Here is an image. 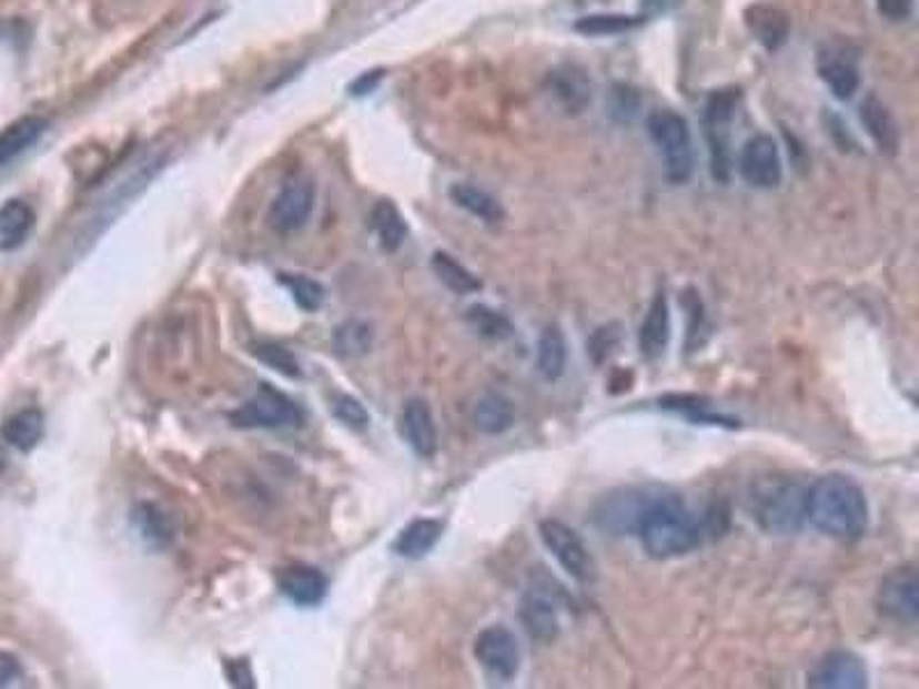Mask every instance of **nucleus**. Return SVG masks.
I'll return each mask as SVG.
<instances>
[{
    "mask_svg": "<svg viewBox=\"0 0 919 689\" xmlns=\"http://www.w3.org/2000/svg\"><path fill=\"white\" fill-rule=\"evenodd\" d=\"M818 72H820V79L828 83V88L832 90V94L837 97V100H850V97L856 94L858 88H860L858 68L850 60L835 58V55H824V58H820Z\"/></svg>",
    "mask_w": 919,
    "mask_h": 689,
    "instance_id": "obj_28",
    "label": "nucleus"
},
{
    "mask_svg": "<svg viewBox=\"0 0 919 689\" xmlns=\"http://www.w3.org/2000/svg\"><path fill=\"white\" fill-rule=\"evenodd\" d=\"M671 336V315L667 294L658 292L653 297L646 317L639 324V352L646 361H658L665 356Z\"/></svg>",
    "mask_w": 919,
    "mask_h": 689,
    "instance_id": "obj_13",
    "label": "nucleus"
},
{
    "mask_svg": "<svg viewBox=\"0 0 919 689\" xmlns=\"http://www.w3.org/2000/svg\"><path fill=\"white\" fill-rule=\"evenodd\" d=\"M747 508L764 531L796 534L807 519V487L786 476L761 478L749 489Z\"/></svg>",
    "mask_w": 919,
    "mask_h": 689,
    "instance_id": "obj_3",
    "label": "nucleus"
},
{
    "mask_svg": "<svg viewBox=\"0 0 919 689\" xmlns=\"http://www.w3.org/2000/svg\"><path fill=\"white\" fill-rule=\"evenodd\" d=\"M740 175L757 189H775L781 184V159L770 136L759 134L745 143L740 152Z\"/></svg>",
    "mask_w": 919,
    "mask_h": 689,
    "instance_id": "obj_11",
    "label": "nucleus"
},
{
    "mask_svg": "<svg viewBox=\"0 0 919 689\" xmlns=\"http://www.w3.org/2000/svg\"><path fill=\"white\" fill-rule=\"evenodd\" d=\"M618 341H620L618 324L600 326V330H596L594 336H590V341H588V354L594 356L596 364H603V361L616 349Z\"/></svg>",
    "mask_w": 919,
    "mask_h": 689,
    "instance_id": "obj_37",
    "label": "nucleus"
},
{
    "mask_svg": "<svg viewBox=\"0 0 919 689\" xmlns=\"http://www.w3.org/2000/svg\"><path fill=\"white\" fill-rule=\"evenodd\" d=\"M281 594L297 607H317L326 598L330 581L317 570L309 566L287 568L279 579Z\"/></svg>",
    "mask_w": 919,
    "mask_h": 689,
    "instance_id": "obj_16",
    "label": "nucleus"
},
{
    "mask_svg": "<svg viewBox=\"0 0 919 689\" xmlns=\"http://www.w3.org/2000/svg\"><path fill=\"white\" fill-rule=\"evenodd\" d=\"M47 120L42 118H21L14 124H10L3 134H0V166H6L8 161L26 152L30 145H36L38 139L44 134Z\"/></svg>",
    "mask_w": 919,
    "mask_h": 689,
    "instance_id": "obj_22",
    "label": "nucleus"
},
{
    "mask_svg": "<svg viewBox=\"0 0 919 689\" xmlns=\"http://www.w3.org/2000/svg\"><path fill=\"white\" fill-rule=\"evenodd\" d=\"M451 199L457 207L467 210L472 216L485 221V223H499L504 221V207L497 199L483 189H476L472 184H453L451 186Z\"/></svg>",
    "mask_w": 919,
    "mask_h": 689,
    "instance_id": "obj_27",
    "label": "nucleus"
},
{
    "mask_svg": "<svg viewBox=\"0 0 919 689\" xmlns=\"http://www.w3.org/2000/svg\"><path fill=\"white\" fill-rule=\"evenodd\" d=\"M541 540L559 566L579 584H594L598 566L584 538L562 519H543L538 527Z\"/></svg>",
    "mask_w": 919,
    "mask_h": 689,
    "instance_id": "obj_5",
    "label": "nucleus"
},
{
    "mask_svg": "<svg viewBox=\"0 0 919 689\" xmlns=\"http://www.w3.org/2000/svg\"><path fill=\"white\" fill-rule=\"evenodd\" d=\"M807 521L839 543L860 540L869 527L865 489L841 474L820 476L807 487Z\"/></svg>",
    "mask_w": 919,
    "mask_h": 689,
    "instance_id": "obj_1",
    "label": "nucleus"
},
{
    "mask_svg": "<svg viewBox=\"0 0 919 689\" xmlns=\"http://www.w3.org/2000/svg\"><path fill=\"white\" fill-rule=\"evenodd\" d=\"M747 26L751 36L757 38L768 51H777L789 40L791 19L786 12L770 6H754L747 10Z\"/></svg>",
    "mask_w": 919,
    "mask_h": 689,
    "instance_id": "obj_18",
    "label": "nucleus"
},
{
    "mask_svg": "<svg viewBox=\"0 0 919 689\" xmlns=\"http://www.w3.org/2000/svg\"><path fill=\"white\" fill-rule=\"evenodd\" d=\"M635 534L650 559L667 561L697 549L704 529L683 497L653 492L642 508Z\"/></svg>",
    "mask_w": 919,
    "mask_h": 689,
    "instance_id": "obj_2",
    "label": "nucleus"
},
{
    "mask_svg": "<svg viewBox=\"0 0 919 689\" xmlns=\"http://www.w3.org/2000/svg\"><path fill=\"white\" fill-rule=\"evenodd\" d=\"M332 414L347 425L352 430H366L371 425V414L368 409L361 405L356 398L345 396V393H339V396H332Z\"/></svg>",
    "mask_w": 919,
    "mask_h": 689,
    "instance_id": "obj_36",
    "label": "nucleus"
},
{
    "mask_svg": "<svg viewBox=\"0 0 919 689\" xmlns=\"http://www.w3.org/2000/svg\"><path fill=\"white\" fill-rule=\"evenodd\" d=\"M519 618L527 635L541 644H552L562 632L559 605L547 594V590L532 588L527 596L522 598Z\"/></svg>",
    "mask_w": 919,
    "mask_h": 689,
    "instance_id": "obj_12",
    "label": "nucleus"
},
{
    "mask_svg": "<svg viewBox=\"0 0 919 689\" xmlns=\"http://www.w3.org/2000/svg\"><path fill=\"white\" fill-rule=\"evenodd\" d=\"M474 658L492 680L511 682L519 673L522 650L517 637L508 628L492 626L476 637Z\"/></svg>",
    "mask_w": 919,
    "mask_h": 689,
    "instance_id": "obj_6",
    "label": "nucleus"
},
{
    "mask_svg": "<svg viewBox=\"0 0 919 689\" xmlns=\"http://www.w3.org/2000/svg\"><path fill=\"white\" fill-rule=\"evenodd\" d=\"M876 607L882 618L899 626H915L919 618V577L912 566L897 568L882 579Z\"/></svg>",
    "mask_w": 919,
    "mask_h": 689,
    "instance_id": "obj_8",
    "label": "nucleus"
},
{
    "mask_svg": "<svg viewBox=\"0 0 919 689\" xmlns=\"http://www.w3.org/2000/svg\"><path fill=\"white\" fill-rule=\"evenodd\" d=\"M21 676V667L17 662V658H12L10 652L0 650V687L10 685L12 680H17Z\"/></svg>",
    "mask_w": 919,
    "mask_h": 689,
    "instance_id": "obj_40",
    "label": "nucleus"
},
{
    "mask_svg": "<svg viewBox=\"0 0 919 689\" xmlns=\"http://www.w3.org/2000/svg\"><path fill=\"white\" fill-rule=\"evenodd\" d=\"M371 225L386 253L398 251L407 237V223L401 210L391 201H380L371 212Z\"/></svg>",
    "mask_w": 919,
    "mask_h": 689,
    "instance_id": "obj_24",
    "label": "nucleus"
},
{
    "mask_svg": "<svg viewBox=\"0 0 919 689\" xmlns=\"http://www.w3.org/2000/svg\"><path fill=\"white\" fill-rule=\"evenodd\" d=\"M401 428L405 442L418 457H433L437 453V425L428 403L421 398L407 401L403 407Z\"/></svg>",
    "mask_w": 919,
    "mask_h": 689,
    "instance_id": "obj_15",
    "label": "nucleus"
},
{
    "mask_svg": "<svg viewBox=\"0 0 919 689\" xmlns=\"http://www.w3.org/2000/svg\"><path fill=\"white\" fill-rule=\"evenodd\" d=\"M279 283L292 294L294 304L306 313H315L322 308L326 300V290L322 283L302 276V274H279Z\"/></svg>",
    "mask_w": 919,
    "mask_h": 689,
    "instance_id": "obj_32",
    "label": "nucleus"
},
{
    "mask_svg": "<svg viewBox=\"0 0 919 689\" xmlns=\"http://www.w3.org/2000/svg\"><path fill=\"white\" fill-rule=\"evenodd\" d=\"M648 134L660 148L667 178L674 184H685L695 171V150L689 124L674 111H655L648 115Z\"/></svg>",
    "mask_w": 919,
    "mask_h": 689,
    "instance_id": "obj_4",
    "label": "nucleus"
},
{
    "mask_svg": "<svg viewBox=\"0 0 919 689\" xmlns=\"http://www.w3.org/2000/svg\"><path fill=\"white\" fill-rule=\"evenodd\" d=\"M36 223V214L23 201H8L0 207V249H19Z\"/></svg>",
    "mask_w": 919,
    "mask_h": 689,
    "instance_id": "obj_26",
    "label": "nucleus"
},
{
    "mask_svg": "<svg viewBox=\"0 0 919 689\" xmlns=\"http://www.w3.org/2000/svg\"><path fill=\"white\" fill-rule=\"evenodd\" d=\"M0 433H3V439L10 446H14L23 453L32 450L40 444V439L44 435V416L38 409L17 412L14 416H10L3 423V430H0Z\"/></svg>",
    "mask_w": 919,
    "mask_h": 689,
    "instance_id": "obj_25",
    "label": "nucleus"
},
{
    "mask_svg": "<svg viewBox=\"0 0 919 689\" xmlns=\"http://www.w3.org/2000/svg\"><path fill=\"white\" fill-rule=\"evenodd\" d=\"M807 685L820 689H862L869 685V673L856 652L832 650L809 671Z\"/></svg>",
    "mask_w": 919,
    "mask_h": 689,
    "instance_id": "obj_9",
    "label": "nucleus"
},
{
    "mask_svg": "<svg viewBox=\"0 0 919 689\" xmlns=\"http://www.w3.org/2000/svg\"><path fill=\"white\" fill-rule=\"evenodd\" d=\"M467 322L472 324V330L478 336L489 338V341H506L515 332L511 320L504 313L489 308V306H483V304L472 306L467 311Z\"/></svg>",
    "mask_w": 919,
    "mask_h": 689,
    "instance_id": "obj_33",
    "label": "nucleus"
},
{
    "mask_svg": "<svg viewBox=\"0 0 919 689\" xmlns=\"http://www.w3.org/2000/svg\"><path fill=\"white\" fill-rule=\"evenodd\" d=\"M566 364H568V343H566L562 326L547 324L538 338L536 368L543 379L556 382L566 373Z\"/></svg>",
    "mask_w": 919,
    "mask_h": 689,
    "instance_id": "obj_19",
    "label": "nucleus"
},
{
    "mask_svg": "<svg viewBox=\"0 0 919 689\" xmlns=\"http://www.w3.org/2000/svg\"><path fill=\"white\" fill-rule=\"evenodd\" d=\"M373 345V332L366 322L361 320H347L343 324L336 326L334 332V349L350 358V356H361L366 354Z\"/></svg>",
    "mask_w": 919,
    "mask_h": 689,
    "instance_id": "obj_31",
    "label": "nucleus"
},
{
    "mask_svg": "<svg viewBox=\"0 0 919 689\" xmlns=\"http://www.w3.org/2000/svg\"><path fill=\"white\" fill-rule=\"evenodd\" d=\"M642 21V17L628 14H590L582 17L575 23V30L584 32V36H618V32H628L637 28Z\"/></svg>",
    "mask_w": 919,
    "mask_h": 689,
    "instance_id": "obj_35",
    "label": "nucleus"
},
{
    "mask_svg": "<svg viewBox=\"0 0 919 689\" xmlns=\"http://www.w3.org/2000/svg\"><path fill=\"white\" fill-rule=\"evenodd\" d=\"M515 409L499 393H485L474 407V425L485 435H504L513 428Z\"/></svg>",
    "mask_w": 919,
    "mask_h": 689,
    "instance_id": "obj_21",
    "label": "nucleus"
},
{
    "mask_svg": "<svg viewBox=\"0 0 919 689\" xmlns=\"http://www.w3.org/2000/svg\"><path fill=\"white\" fill-rule=\"evenodd\" d=\"M876 3L882 17H888L890 21H903L910 17L915 0H876Z\"/></svg>",
    "mask_w": 919,
    "mask_h": 689,
    "instance_id": "obj_38",
    "label": "nucleus"
},
{
    "mask_svg": "<svg viewBox=\"0 0 919 689\" xmlns=\"http://www.w3.org/2000/svg\"><path fill=\"white\" fill-rule=\"evenodd\" d=\"M444 524L440 519H414L393 543V551L403 559H423L442 538Z\"/></svg>",
    "mask_w": 919,
    "mask_h": 689,
    "instance_id": "obj_20",
    "label": "nucleus"
},
{
    "mask_svg": "<svg viewBox=\"0 0 919 689\" xmlns=\"http://www.w3.org/2000/svg\"><path fill=\"white\" fill-rule=\"evenodd\" d=\"M660 407L678 412V414L687 416L689 421L710 423V425H727V428H736V425H738V421H734L729 416L715 414L710 409V405L699 396H665V398H660Z\"/></svg>",
    "mask_w": 919,
    "mask_h": 689,
    "instance_id": "obj_30",
    "label": "nucleus"
},
{
    "mask_svg": "<svg viewBox=\"0 0 919 689\" xmlns=\"http://www.w3.org/2000/svg\"><path fill=\"white\" fill-rule=\"evenodd\" d=\"M650 495L653 492L648 489H623L620 495L607 497L596 515L598 524L616 534H635L637 519Z\"/></svg>",
    "mask_w": 919,
    "mask_h": 689,
    "instance_id": "obj_14",
    "label": "nucleus"
},
{
    "mask_svg": "<svg viewBox=\"0 0 919 689\" xmlns=\"http://www.w3.org/2000/svg\"><path fill=\"white\" fill-rule=\"evenodd\" d=\"M225 673H228L230 685H235V687H255L253 671H251V667H249V662H246V660L228 662V665H225Z\"/></svg>",
    "mask_w": 919,
    "mask_h": 689,
    "instance_id": "obj_39",
    "label": "nucleus"
},
{
    "mask_svg": "<svg viewBox=\"0 0 919 689\" xmlns=\"http://www.w3.org/2000/svg\"><path fill=\"white\" fill-rule=\"evenodd\" d=\"M431 265H433L435 276L455 294H474L483 287L478 276H474L465 265H460V262L453 255H448L444 251H437L433 255Z\"/></svg>",
    "mask_w": 919,
    "mask_h": 689,
    "instance_id": "obj_29",
    "label": "nucleus"
},
{
    "mask_svg": "<svg viewBox=\"0 0 919 689\" xmlns=\"http://www.w3.org/2000/svg\"><path fill=\"white\" fill-rule=\"evenodd\" d=\"M860 120L867 129V134L871 136V141L878 145L880 152L885 154H897L899 150V126L890 113V109L885 107L878 97H867L860 107Z\"/></svg>",
    "mask_w": 919,
    "mask_h": 689,
    "instance_id": "obj_17",
    "label": "nucleus"
},
{
    "mask_svg": "<svg viewBox=\"0 0 919 689\" xmlns=\"http://www.w3.org/2000/svg\"><path fill=\"white\" fill-rule=\"evenodd\" d=\"M382 77H384V72L382 70H375V72H366V74H361L352 85H350V92L352 94H368V92H373L375 90V85L382 81Z\"/></svg>",
    "mask_w": 919,
    "mask_h": 689,
    "instance_id": "obj_41",
    "label": "nucleus"
},
{
    "mask_svg": "<svg viewBox=\"0 0 919 689\" xmlns=\"http://www.w3.org/2000/svg\"><path fill=\"white\" fill-rule=\"evenodd\" d=\"M251 352H253V356L257 361H262V364H265V366L274 368L276 373H281L285 377H294V379L302 377L300 361H297V356H294L287 347H283L279 343L262 341V343H253Z\"/></svg>",
    "mask_w": 919,
    "mask_h": 689,
    "instance_id": "obj_34",
    "label": "nucleus"
},
{
    "mask_svg": "<svg viewBox=\"0 0 919 689\" xmlns=\"http://www.w3.org/2000/svg\"><path fill=\"white\" fill-rule=\"evenodd\" d=\"M315 207V186L309 180H292L281 189L270 207V225L276 233H294L306 225Z\"/></svg>",
    "mask_w": 919,
    "mask_h": 689,
    "instance_id": "obj_10",
    "label": "nucleus"
},
{
    "mask_svg": "<svg viewBox=\"0 0 919 689\" xmlns=\"http://www.w3.org/2000/svg\"><path fill=\"white\" fill-rule=\"evenodd\" d=\"M131 524L152 549H166L173 540V529L169 517L163 515L154 504H139L131 510Z\"/></svg>",
    "mask_w": 919,
    "mask_h": 689,
    "instance_id": "obj_23",
    "label": "nucleus"
},
{
    "mask_svg": "<svg viewBox=\"0 0 919 689\" xmlns=\"http://www.w3.org/2000/svg\"><path fill=\"white\" fill-rule=\"evenodd\" d=\"M230 421L240 428H285V425H300L302 412L285 393L270 384H260L255 398L230 414Z\"/></svg>",
    "mask_w": 919,
    "mask_h": 689,
    "instance_id": "obj_7",
    "label": "nucleus"
}]
</instances>
